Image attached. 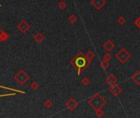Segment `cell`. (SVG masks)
I'll return each mask as SVG.
<instances>
[{"label": "cell", "mask_w": 140, "mask_h": 118, "mask_svg": "<svg viewBox=\"0 0 140 118\" xmlns=\"http://www.w3.org/2000/svg\"><path fill=\"white\" fill-rule=\"evenodd\" d=\"M95 113H96V116L98 118H102L104 116V115H105V112H104V111L102 109L95 111Z\"/></svg>", "instance_id": "18"}, {"label": "cell", "mask_w": 140, "mask_h": 118, "mask_svg": "<svg viewBox=\"0 0 140 118\" xmlns=\"http://www.w3.org/2000/svg\"><path fill=\"white\" fill-rule=\"evenodd\" d=\"M106 4V0H91V5L96 10H101Z\"/></svg>", "instance_id": "7"}, {"label": "cell", "mask_w": 140, "mask_h": 118, "mask_svg": "<svg viewBox=\"0 0 140 118\" xmlns=\"http://www.w3.org/2000/svg\"><path fill=\"white\" fill-rule=\"evenodd\" d=\"M134 24H135V26L138 27V28L140 30V16L138 17L137 19L135 20V22H134Z\"/></svg>", "instance_id": "22"}, {"label": "cell", "mask_w": 140, "mask_h": 118, "mask_svg": "<svg viewBox=\"0 0 140 118\" xmlns=\"http://www.w3.org/2000/svg\"><path fill=\"white\" fill-rule=\"evenodd\" d=\"M67 20H68V22H70L71 24H74V23L77 22V21H78V17H77L75 15L72 14V15H70V16L68 17Z\"/></svg>", "instance_id": "15"}, {"label": "cell", "mask_w": 140, "mask_h": 118, "mask_svg": "<svg viewBox=\"0 0 140 118\" xmlns=\"http://www.w3.org/2000/svg\"><path fill=\"white\" fill-rule=\"evenodd\" d=\"M115 58H116V60L120 62V63L124 64L131 58V55L125 48H121V49L115 54Z\"/></svg>", "instance_id": "3"}, {"label": "cell", "mask_w": 140, "mask_h": 118, "mask_svg": "<svg viewBox=\"0 0 140 118\" xmlns=\"http://www.w3.org/2000/svg\"><path fill=\"white\" fill-rule=\"evenodd\" d=\"M111 59H112V55L109 53V52H107V53H106V54L103 55V60H106L110 61Z\"/></svg>", "instance_id": "20"}, {"label": "cell", "mask_w": 140, "mask_h": 118, "mask_svg": "<svg viewBox=\"0 0 140 118\" xmlns=\"http://www.w3.org/2000/svg\"><path fill=\"white\" fill-rule=\"evenodd\" d=\"M45 107H47V108H50V107L53 106V102H52L50 100H47V101L45 102Z\"/></svg>", "instance_id": "21"}, {"label": "cell", "mask_w": 140, "mask_h": 118, "mask_svg": "<svg viewBox=\"0 0 140 118\" xmlns=\"http://www.w3.org/2000/svg\"><path fill=\"white\" fill-rule=\"evenodd\" d=\"M81 83H82V84L84 85V86H88L90 84V83H91V80H90V78L88 77H84V78H82Z\"/></svg>", "instance_id": "17"}, {"label": "cell", "mask_w": 140, "mask_h": 118, "mask_svg": "<svg viewBox=\"0 0 140 118\" xmlns=\"http://www.w3.org/2000/svg\"><path fill=\"white\" fill-rule=\"evenodd\" d=\"M100 66L102 68L105 70H106L107 69H109L110 66V61L106 60H103L100 62Z\"/></svg>", "instance_id": "13"}, {"label": "cell", "mask_w": 140, "mask_h": 118, "mask_svg": "<svg viewBox=\"0 0 140 118\" xmlns=\"http://www.w3.org/2000/svg\"><path fill=\"white\" fill-rule=\"evenodd\" d=\"M139 62H140V60H139Z\"/></svg>", "instance_id": "24"}, {"label": "cell", "mask_w": 140, "mask_h": 118, "mask_svg": "<svg viewBox=\"0 0 140 118\" xmlns=\"http://www.w3.org/2000/svg\"><path fill=\"white\" fill-rule=\"evenodd\" d=\"M109 91H110L111 95H113L114 97H118L122 93V88L120 85L116 84L110 87Z\"/></svg>", "instance_id": "8"}, {"label": "cell", "mask_w": 140, "mask_h": 118, "mask_svg": "<svg viewBox=\"0 0 140 118\" xmlns=\"http://www.w3.org/2000/svg\"><path fill=\"white\" fill-rule=\"evenodd\" d=\"M126 22H127V21H126V19L124 18V17H120L117 19V23L120 24V25H121V26L124 25V24L126 23Z\"/></svg>", "instance_id": "19"}, {"label": "cell", "mask_w": 140, "mask_h": 118, "mask_svg": "<svg viewBox=\"0 0 140 118\" xmlns=\"http://www.w3.org/2000/svg\"><path fill=\"white\" fill-rule=\"evenodd\" d=\"M17 28L19 30V32L21 33L24 34V33H26V32H28V31L30 30L31 26L29 25V23H28L26 20H22L18 24H17Z\"/></svg>", "instance_id": "5"}, {"label": "cell", "mask_w": 140, "mask_h": 118, "mask_svg": "<svg viewBox=\"0 0 140 118\" xmlns=\"http://www.w3.org/2000/svg\"><path fill=\"white\" fill-rule=\"evenodd\" d=\"M8 37L9 36L8 33L0 29V41H5L8 39Z\"/></svg>", "instance_id": "14"}, {"label": "cell", "mask_w": 140, "mask_h": 118, "mask_svg": "<svg viewBox=\"0 0 140 118\" xmlns=\"http://www.w3.org/2000/svg\"><path fill=\"white\" fill-rule=\"evenodd\" d=\"M87 103H88V105L92 107L93 110L97 111V110L102 109L107 104V101L100 93H96L88 99Z\"/></svg>", "instance_id": "2"}, {"label": "cell", "mask_w": 140, "mask_h": 118, "mask_svg": "<svg viewBox=\"0 0 140 118\" xmlns=\"http://www.w3.org/2000/svg\"><path fill=\"white\" fill-rule=\"evenodd\" d=\"M58 8L60 9V10H64L66 8H67V3H65V1L62 0L59 3H58Z\"/></svg>", "instance_id": "16"}, {"label": "cell", "mask_w": 140, "mask_h": 118, "mask_svg": "<svg viewBox=\"0 0 140 118\" xmlns=\"http://www.w3.org/2000/svg\"><path fill=\"white\" fill-rule=\"evenodd\" d=\"M31 88H32V89H36L38 88V84H36V83H32V84H31Z\"/></svg>", "instance_id": "23"}, {"label": "cell", "mask_w": 140, "mask_h": 118, "mask_svg": "<svg viewBox=\"0 0 140 118\" xmlns=\"http://www.w3.org/2000/svg\"><path fill=\"white\" fill-rule=\"evenodd\" d=\"M85 55H86L87 60H88V61H90L91 63H92V61L93 60V59L96 57V55H95V53H94V52H93L92 50H87V54H85Z\"/></svg>", "instance_id": "12"}, {"label": "cell", "mask_w": 140, "mask_h": 118, "mask_svg": "<svg viewBox=\"0 0 140 118\" xmlns=\"http://www.w3.org/2000/svg\"><path fill=\"white\" fill-rule=\"evenodd\" d=\"M115 45L110 39H108L106 42L103 44V48H104V50H106V52L111 51L112 50L115 49Z\"/></svg>", "instance_id": "9"}, {"label": "cell", "mask_w": 140, "mask_h": 118, "mask_svg": "<svg viewBox=\"0 0 140 118\" xmlns=\"http://www.w3.org/2000/svg\"><path fill=\"white\" fill-rule=\"evenodd\" d=\"M105 83H106L107 85H109L110 87H111V86H113V85L117 84V83H118V78H117V77L115 74H110L109 75L106 76V78H105Z\"/></svg>", "instance_id": "6"}, {"label": "cell", "mask_w": 140, "mask_h": 118, "mask_svg": "<svg viewBox=\"0 0 140 118\" xmlns=\"http://www.w3.org/2000/svg\"><path fill=\"white\" fill-rule=\"evenodd\" d=\"M33 39L37 44H41L45 40V36L41 32H36V35L34 36Z\"/></svg>", "instance_id": "10"}, {"label": "cell", "mask_w": 140, "mask_h": 118, "mask_svg": "<svg viewBox=\"0 0 140 118\" xmlns=\"http://www.w3.org/2000/svg\"><path fill=\"white\" fill-rule=\"evenodd\" d=\"M131 79L135 83L136 85L140 86V70L136 71L134 74L131 76Z\"/></svg>", "instance_id": "11"}, {"label": "cell", "mask_w": 140, "mask_h": 118, "mask_svg": "<svg viewBox=\"0 0 140 118\" xmlns=\"http://www.w3.org/2000/svg\"><path fill=\"white\" fill-rule=\"evenodd\" d=\"M70 64L73 68H75L78 72V75L80 76L82 73L86 70L91 64V62L87 60L85 54L82 51H79L71 60H70Z\"/></svg>", "instance_id": "1"}, {"label": "cell", "mask_w": 140, "mask_h": 118, "mask_svg": "<svg viewBox=\"0 0 140 118\" xmlns=\"http://www.w3.org/2000/svg\"><path fill=\"white\" fill-rule=\"evenodd\" d=\"M64 106H65L66 108L70 111V112H73V111L79 106V103L77 102L73 98H70L69 99H68L67 101L65 102Z\"/></svg>", "instance_id": "4"}]
</instances>
